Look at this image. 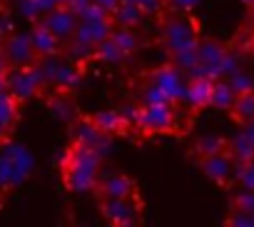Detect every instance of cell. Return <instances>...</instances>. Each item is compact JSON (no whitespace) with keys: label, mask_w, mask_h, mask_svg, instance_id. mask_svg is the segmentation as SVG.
<instances>
[{"label":"cell","mask_w":254,"mask_h":227,"mask_svg":"<svg viewBox=\"0 0 254 227\" xmlns=\"http://www.w3.org/2000/svg\"><path fill=\"white\" fill-rule=\"evenodd\" d=\"M249 8H252V15H254V3H252V5H249Z\"/></svg>","instance_id":"b9f144b4"},{"label":"cell","mask_w":254,"mask_h":227,"mask_svg":"<svg viewBox=\"0 0 254 227\" xmlns=\"http://www.w3.org/2000/svg\"><path fill=\"white\" fill-rule=\"evenodd\" d=\"M224 55H227V50L214 40H199L197 43V65H202L207 70V77L212 82L219 80V68H222Z\"/></svg>","instance_id":"8fae6325"},{"label":"cell","mask_w":254,"mask_h":227,"mask_svg":"<svg viewBox=\"0 0 254 227\" xmlns=\"http://www.w3.org/2000/svg\"><path fill=\"white\" fill-rule=\"evenodd\" d=\"M212 80H190L187 82V95H185V102L190 107H204L209 105L212 100Z\"/></svg>","instance_id":"9a60e30c"},{"label":"cell","mask_w":254,"mask_h":227,"mask_svg":"<svg viewBox=\"0 0 254 227\" xmlns=\"http://www.w3.org/2000/svg\"><path fill=\"white\" fill-rule=\"evenodd\" d=\"M137 128L145 130V133H170L175 128V107L172 105L140 107Z\"/></svg>","instance_id":"5b68a950"},{"label":"cell","mask_w":254,"mask_h":227,"mask_svg":"<svg viewBox=\"0 0 254 227\" xmlns=\"http://www.w3.org/2000/svg\"><path fill=\"white\" fill-rule=\"evenodd\" d=\"M122 3H135L142 13H160L162 0H122Z\"/></svg>","instance_id":"d6a6232c"},{"label":"cell","mask_w":254,"mask_h":227,"mask_svg":"<svg viewBox=\"0 0 254 227\" xmlns=\"http://www.w3.org/2000/svg\"><path fill=\"white\" fill-rule=\"evenodd\" d=\"M0 50H3V55H5V60H8L10 68L25 70V68H33L38 63V55L33 53L28 35H10L3 43V48H0Z\"/></svg>","instance_id":"ba28073f"},{"label":"cell","mask_w":254,"mask_h":227,"mask_svg":"<svg viewBox=\"0 0 254 227\" xmlns=\"http://www.w3.org/2000/svg\"><path fill=\"white\" fill-rule=\"evenodd\" d=\"M112 20H97V23H77V30H75V43H82V45H90V48H97L100 43L110 40L112 35Z\"/></svg>","instance_id":"7c38bea8"},{"label":"cell","mask_w":254,"mask_h":227,"mask_svg":"<svg viewBox=\"0 0 254 227\" xmlns=\"http://www.w3.org/2000/svg\"><path fill=\"white\" fill-rule=\"evenodd\" d=\"M202 170L209 180L219 182V185H227L232 180V157L227 152L222 155H212V157H202Z\"/></svg>","instance_id":"5bb4252c"},{"label":"cell","mask_w":254,"mask_h":227,"mask_svg":"<svg viewBox=\"0 0 254 227\" xmlns=\"http://www.w3.org/2000/svg\"><path fill=\"white\" fill-rule=\"evenodd\" d=\"M92 5V0H67L65 3V8L70 10V13H75V15H80L85 8H90Z\"/></svg>","instance_id":"836d02e7"},{"label":"cell","mask_w":254,"mask_h":227,"mask_svg":"<svg viewBox=\"0 0 254 227\" xmlns=\"http://www.w3.org/2000/svg\"><path fill=\"white\" fill-rule=\"evenodd\" d=\"M122 3V0H92V5H97V8H102V10H107L110 15H112V10L117 8Z\"/></svg>","instance_id":"e575fe53"},{"label":"cell","mask_w":254,"mask_h":227,"mask_svg":"<svg viewBox=\"0 0 254 227\" xmlns=\"http://www.w3.org/2000/svg\"><path fill=\"white\" fill-rule=\"evenodd\" d=\"M234 212H247V215H252V212H254V192H247V190L237 192V195H234Z\"/></svg>","instance_id":"83f0119b"},{"label":"cell","mask_w":254,"mask_h":227,"mask_svg":"<svg viewBox=\"0 0 254 227\" xmlns=\"http://www.w3.org/2000/svg\"><path fill=\"white\" fill-rule=\"evenodd\" d=\"M18 120V102L5 92V95H0V123H3L8 130L15 125Z\"/></svg>","instance_id":"d4e9b609"},{"label":"cell","mask_w":254,"mask_h":227,"mask_svg":"<svg viewBox=\"0 0 254 227\" xmlns=\"http://www.w3.org/2000/svg\"><path fill=\"white\" fill-rule=\"evenodd\" d=\"M102 212L115 227H137L140 217L137 195L127 200H102Z\"/></svg>","instance_id":"277c9868"},{"label":"cell","mask_w":254,"mask_h":227,"mask_svg":"<svg viewBox=\"0 0 254 227\" xmlns=\"http://www.w3.org/2000/svg\"><path fill=\"white\" fill-rule=\"evenodd\" d=\"M92 123H95L97 130L105 133V135H115L117 130L125 128L122 120H120V112H117V110H102V112H97V115L92 118Z\"/></svg>","instance_id":"ffe728a7"},{"label":"cell","mask_w":254,"mask_h":227,"mask_svg":"<svg viewBox=\"0 0 254 227\" xmlns=\"http://www.w3.org/2000/svg\"><path fill=\"white\" fill-rule=\"evenodd\" d=\"M72 135H75V143H77V145H85V148L95 150L100 157H102V155L107 152V148H110V135L100 133L97 125L92 123V118H80V120H75Z\"/></svg>","instance_id":"9c48e42d"},{"label":"cell","mask_w":254,"mask_h":227,"mask_svg":"<svg viewBox=\"0 0 254 227\" xmlns=\"http://www.w3.org/2000/svg\"><path fill=\"white\" fill-rule=\"evenodd\" d=\"M92 55H95V48L72 40V45H70V58H72V60H87V58H92Z\"/></svg>","instance_id":"4dcf8cb0"},{"label":"cell","mask_w":254,"mask_h":227,"mask_svg":"<svg viewBox=\"0 0 254 227\" xmlns=\"http://www.w3.org/2000/svg\"><path fill=\"white\" fill-rule=\"evenodd\" d=\"M140 102H142V107H152V105H172L170 97H167L157 85H152V82L140 92Z\"/></svg>","instance_id":"484cf974"},{"label":"cell","mask_w":254,"mask_h":227,"mask_svg":"<svg viewBox=\"0 0 254 227\" xmlns=\"http://www.w3.org/2000/svg\"><path fill=\"white\" fill-rule=\"evenodd\" d=\"M227 152H229V157H232V162H252L254 160V145H249L242 135H234L229 143H227Z\"/></svg>","instance_id":"d6986e66"},{"label":"cell","mask_w":254,"mask_h":227,"mask_svg":"<svg viewBox=\"0 0 254 227\" xmlns=\"http://www.w3.org/2000/svg\"><path fill=\"white\" fill-rule=\"evenodd\" d=\"M170 3H172L175 8H180V10H192L199 0H170Z\"/></svg>","instance_id":"8d00e7d4"},{"label":"cell","mask_w":254,"mask_h":227,"mask_svg":"<svg viewBox=\"0 0 254 227\" xmlns=\"http://www.w3.org/2000/svg\"><path fill=\"white\" fill-rule=\"evenodd\" d=\"M5 82H8V95L15 102H25V100H30L45 85V77H43L40 65L35 63L33 68H25V70L10 68L8 75H5Z\"/></svg>","instance_id":"7a4b0ae2"},{"label":"cell","mask_w":254,"mask_h":227,"mask_svg":"<svg viewBox=\"0 0 254 227\" xmlns=\"http://www.w3.org/2000/svg\"><path fill=\"white\" fill-rule=\"evenodd\" d=\"M8 92V82H5V77H0V95H5Z\"/></svg>","instance_id":"ab89813d"},{"label":"cell","mask_w":254,"mask_h":227,"mask_svg":"<svg viewBox=\"0 0 254 227\" xmlns=\"http://www.w3.org/2000/svg\"><path fill=\"white\" fill-rule=\"evenodd\" d=\"M8 133H10V130H8V128H5L3 123H0V143H3V140L8 138Z\"/></svg>","instance_id":"f35d334b"},{"label":"cell","mask_w":254,"mask_h":227,"mask_svg":"<svg viewBox=\"0 0 254 227\" xmlns=\"http://www.w3.org/2000/svg\"><path fill=\"white\" fill-rule=\"evenodd\" d=\"M234 100H237V95L232 92V87H229L227 80H217L212 85V100H209V105H214L219 110H232Z\"/></svg>","instance_id":"ac0fdd59"},{"label":"cell","mask_w":254,"mask_h":227,"mask_svg":"<svg viewBox=\"0 0 254 227\" xmlns=\"http://www.w3.org/2000/svg\"><path fill=\"white\" fill-rule=\"evenodd\" d=\"M117 112H120L122 125H137V115H140V107L137 105H122Z\"/></svg>","instance_id":"f546056e"},{"label":"cell","mask_w":254,"mask_h":227,"mask_svg":"<svg viewBox=\"0 0 254 227\" xmlns=\"http://www.w3.org/2000/svg\"><path fill=\"white\" fill-rule=\"evenodd\" d=\"M239 135H242V138H244V140H247L249 145H254V120H252V123H244V125H242V133H239Z\"/></svg>","instance_id":"d590c367"},{"label":"cell","mask_w":254,"mask_h":227,"mask_svg":"<svg viewBox=\"0 0 254 227\" xmlns=\"http://www.w3.org/2000/svg\"><path fill=\"white\" fill-rule=\"evenodd\" d=\"M229 87H232V92L234 95H247V92H254V77L249 75V73H237V75H232L229 80Z\"/></svg>","instance_id":"4316f807"},{"label":"cell","mask_w":254,"mask_h":227,"mask_svg":"<svg viewBox=\"0 0 254 227\" xmlns=\"http://www.w3.org/2000/svg\"><path fill=\"white\" fill-rule=\"evenodd\" d=\"M197 152L202 157H212V155H222L227 152V140L217 138V135H204L197 140Z\"/></svg>","instance_id":"7402d4cb"},{"label":"cell","mask_w":254,"mask_h":227,"mask_svg":"<svg viewBox=\"0 0 254 227\" xmlns=\"http://www.w3.org/2000/svg\"><path fill=\"white\" fill-rule=\"evenodd\" d=\"M232 115H234L242 125L254 120V92L237 95V100H234V105H232Z\"/></svg>","instance_id":"44dd1931"},{"label":"cell","mask_w":254,"mask_h":227,"mask_svg":"<svg viewBox=\"0 0 254 227\" xmlns=\"http://www.w3.org/2000/svg\"><path fill=\"white\" fill-rule=\"evenodd\" d=\"M162 40L170 50V55H177V53H185V50H197V43H199V33H197V25L192 18L187 15H175L165 23L162 28Z\"/></svg>","instance_id":"6da1fadb"},{"label":"cell","mask_w":254,"mask_h":227,"mask_svg":"<svg viewBox=\"0 0 254 227\" xmlns=\"http://www.w3.org/2000/svg\"><path fill=\"white\" fill-rule=\"evenodd\" d=\"M150 82L157 85V87L170 97L172 105L180 102V100H185V95H187V77H185V73L177 70L175 65H162V68L152 70Z\"/></svg>","instance_id":"3957f363"},{"label":"cell","mask_w":254,"mask_h":227,"mask_svg":"<svg viewBox=\"0 0 254 227\" xmlns=\"http://www.w3.org/2000/svg\"><path fill=\"white\" fill-rule=\"evenodd\" d=\"M97 195H102V200H127L135 197V182L122 175V172H100L97 177Z\"/></svg>","instance_id":"8992f818"},{"label":"cell","mask_w":254,"mask_h":227,"mask_svg":"<svg viewBox=\"0 0 254 227\" xmlns=\"http://www.w3.org/2000/svg\"><path fill=\"white\" fill-rule=\"evenodd\" d=\"M142 10L135 5V3H120L115 10H112V15H110V20H115L117 23V28H135L140 20H142Z\"/></svg>","instance_id":"2e32d148"},{"label":"cell","mask_w":254,"mask_h":227,"mask_svg":"<svg viewBox=\"0 0 254 227\" xmlns=\"http://www.w3.org/2000/svg\"><path fill=\"white\" fill-rule=\"evenodd\" d=\"M232 177L239 180L242 190L254 192V160L252 162H232Z\"/></svg>","instance_id":"603a6c76"},{"label":"cell","mask_w":254,"mask_h":227,"mask_svg":"<svg viewBox=\"0 0 254 227\" xmlns=\"http://www.w3.org/2000/svg\"><path fill=\"white\" fill-rule=\"evenodd\" d=\"M110 40H112L125 55H130V53H135V50L140 48V38H137V33L130 30V28H115L112 35H110Z\"/></svg>","instance_id":"e0dca14e"},{"label":"cell","mask_w":254,"mask_h":227,"mask_svg":"<svg viewBox=\"0 0 254 227\" xmlns=\"http://www.w3.org/2000/svg\"><path fill=\"white\" fill-rule=\"evenodd\" d=\"M28 40H30V48H33V53L38 55V60H43V58H55L58 50H60V45H63V43H60L53 33H48L40 23L30 30Z\"/></svg>","instance_id":"4fadbf2b"},{"label":"cell","mask_w":254,"mask_h":227,"mask_svg":"<svg viewBox=\"0 0 254 227\" xmlns=\"http://www.w3.org/2000/svg\"><path fill=\"white\" fill-rule=\"evenodd\" d=\"M40 25H43L48 33H53L60 43H65V40L75 38V30H77V15L70 13V10L63 5V8H55V10L45 13L43 20H40Z\"/></svg>","instance_id":"52a82bcc"},{"label":"cell","mask_w":254,"mask_h":227,"mask_svg":"<svg viewBox=\"0 0 254 227\" xmlns=\"http://www.w3.org/2000/svg\"><path fill=\"white\" fill-rule=\"evenodd\" d=\"M8 70H10V65H8V60H5L3 50H0V77H5V75H8Z\"/></svg>","instance_id":"74e56055"},{"label":"cell","mask_w":254,"mask_h":227,"mask_svg":"<svg viewBox=\"0 0 254 227\" xmlns=\"http://www.w3.org/2000/svg\"><path fill=\"white\" fill-rule=\"evenodd\" d=\"M65 175V187L72 192H90L97 187V177H100V165H67L63 167Z\"/></svg>","instance_id":"30bf717a"},{"label":"cell","mask_w":254,"mask_h":227,"mask_svg":"<svg viewBox=\"0 0 254 227\" xmlns=\"http://www.w3.org/2000/svg\"><path fill=\"white\" fill-rule=\"evenodd\" d=\"M97 20H110V13L97 8V5H90L77 15V23H97Z\"/></svg>","instance_id":"f1b7e54d"},{"label":"cell","mask_w":254,"mask_h":227,"mask_svg":"<svg viewBox=\"0 0 254 227\" xmlns=\"http://www.w3.org/2000/svg\"><path fill=\"white\" fill-rule=\"evenodd\" d=\"M242 3H247V5H252V3H254V0H242Z\"/></svg>","instance_id":"60d3db41"},{"label":"cell","mask_w":254,"mask_h":227,"mask_svg":"<svg viewBox=\"0 0 254 227\" xmlns=\"http://www.w3.org/2000/svg\"><path fill=\"white\" fill-rule=\"evenodd\" d=\"M95 58L97 60H102V63H110V65H115V63H122L127 55L112 43V40H105V43H100L97 48H95Z\"/></svg>","instance_id":"cb8c5ba5"},{"label":"cell","mask_w":254,"mask_h":227,"mask_svg":"<svg viewBox=\"0 0 254 227\" xmlns=\"http://www.w3.org/2000/svg\"><path fill=\"white\" fill-rule=\"evenodd\" d=\"M227 227H254V217L247 212H232L227 220Z\"/></svg>","instance_id":"1f68e13d"}]
</instances>
